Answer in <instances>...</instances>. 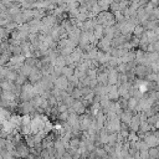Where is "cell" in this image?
Wrapping results in <instances>:
<instances>
[{
  "mask_svg": "<svg viewBox=\"0 0 159 159\" xmlns=\"http://www.w3.org/2000/svg\"><path fill=\"white\" fill-rule=\"evenodd\" d=\"M98 22L102 25H112L114 22V15L111 12H101L98 15Z\"/></svg>",
  "mask_w": 159,
  "mask_h": 159,
  "instance_id": "1",
  "label": "cell"
}]
</instances>
